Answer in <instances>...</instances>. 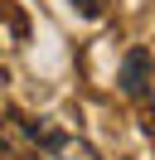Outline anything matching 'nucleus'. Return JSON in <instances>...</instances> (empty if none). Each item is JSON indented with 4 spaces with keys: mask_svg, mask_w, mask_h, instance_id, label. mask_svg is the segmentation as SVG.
<instances>
[{
    "mask_svg": "<svg viewBox=\"0 0 155 160\" xmlns=\"http://www.w3.org/2000/svg\"><path fill=\"white\" fill-rule=\"evenodd\" d=\"M121 92L131 102H145L150 97V82H155V58H150V49H126V58H121Z\"/></svg>",
    "mask_w": 155,
    "mask_h": 160,
    "instance_id": "obj_1",
    "label": "nucleus"
},
{
    "mask_svg": "<svg viewBox=\"0 0 155 160\" xmlns=\"http://www.w3.org/2000/svg\"><path fill=\"white\" fill-rule=\"evenodd\" d=\"M34 146L48 150V155H58V160H102L87 141H73V136H63V131H34Z\"/></svg>",
    "mask_w": 155,
    "mask_h": 160,
    "instance_id": "obj_2",
    "label": "nucleus"
},
{
    "mask_svg": "<svg viewBox=\"0 0 155 160\" xmlns=\"http://www.w3.org/2000/svg\"><path fill=\"white\" fill-rule=\"evenodd\" d=\"M73 10L82 15V20H97V15L107 10V0H73Z\"/></svg>",
    "mask_w": 155,
    "mask_h": 160,
    "instance_id": "obj_3",
    "label": "nucleus"
},
{
    "mask_svg": "<svg viewBox=\"0 0 155 160\" xmlns=\"http://www.w3.org/2000/svg\"><path fill=\"white\" fill-rule=\"evenodd\" d=\"M0 20H15V29H24V20L15 15V5H10V0H0Z\"/></svg>",
    "mask_w": 155,
    "mask_h": 160,
    "instance_id": "obj_4",
    "label": "nucleus"
},
{
    "mask_svg": "<svg viewBox=\"0 0 155 160\" xmlns=\"http://www.w3.org/2000/svg\"><path fill=\"white\" fill-rule=\"evenodd\" d=\"M145 136H155V117H145Z\"/></svg>",
    "mask_w": 155,
    "mask_h": 160,
    "instance_id": "obj_5",
    "label": "nucleus"
}]
</instances>
